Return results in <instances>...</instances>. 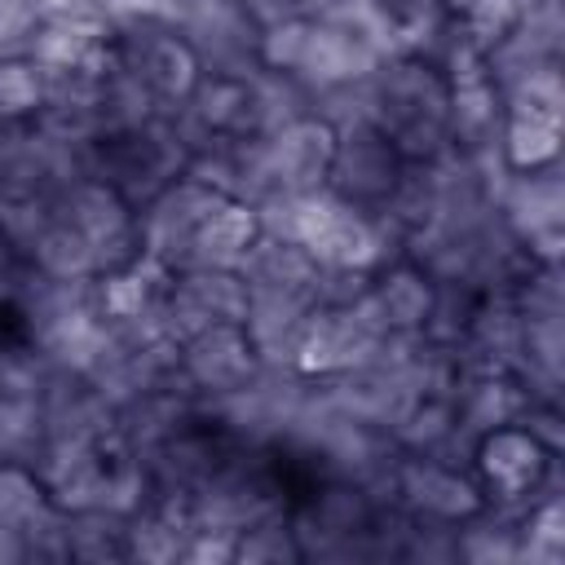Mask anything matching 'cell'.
<instances>
[{
  "instance_id": "obj_12",
  "label": "cell",
  "mask_w": 565,
  "mask_h": 565,
  "mask_svg": "<svg viewBox=\"0 0 565 565\" xmlns=\"http://www.w3.org/2000/svg\"><path fill=\"white\" fill-rule=\"evenodd\" d=\"M402 154L397 146L371 124V119H358V124H344L335 128V154H331V172H327V190L353 207H384V199L393 194L397 185V172H402Z\"/></svg>"
},
{
  "instance_id": "obj_46",
  "label": "cell",
  "mask_w": 565,
  "mask_h": 565,
  "mask_svg": "<svg viewBox=\"0 0 565 565\" xmlns=\"http://www.w3.org/2000/svg\"><path fill=\"white\" fill-rule=\"evenodd\" d=\"M181 565H234V534L190 530V539L181 547Z\"/></svg>"
},
{
  "instance_id": "obj_20",
  "label": "cell",
  "mask_w": 565,
  "mask_h": 565,
  "mask_svg": "<svg viewBox=\"0 0 565 565\" xmlns=\"http://www.w3.org/2000/svg\"><path fill=\"white\" fill-rule=\"evenodd\" d=\"M375 313L384 318L388 331L397 335H424L428 327V313H433V300H437V282L411 260V256H397L388 265H380L371 274V287H366Z\"/></svg>"
},
{
  "instance_id": "obj_27",
  "label": "cell",
  "mask_w": 565,
  "mask_h": 565,
  "mask_svg": "<svg viewBox=\"0 0 565 565\" xmlns=\"http://www.w3.org/2000/svg\"><path fill=\"white\" fill-rule=\"evenodd\" d=\"M102 44H106V26L102 22L40 18L35 31H31V40H26V57L40 71H71V66H84Z\"/></svg>"
},
{
  "instance_id": "obj_24",
  "label": "cell",
  "mask_w": 565,
  "mask_h": 565,
  "mask_svg": "<svg viewBox=\"0 0 565 565\" xmlns=\"http://www.w3.org/2000/svg\"><path fill=\"white\" fill-rule=\"evenodd\" d=\"M318 305L305 296H282V291H247V313H243V331L252 335L260 362L274 366H291L296 340L309 322Z\"/></svg>"
},
{
  "instance_id": "obj_50",
  "label": "cell",
  "mask_w": 565,
  "mask_h": 565,
  "mask_svg": "<svg viewBox=\"0 0 565 565\" xmlns=\"http://www.w3.org/2000/svg\"><path fill=\"white\" fill-rule=\"evenodd\" d=\"M384 9H388V18H397V13H406V9H415L419 0H380Z\"/></svg>"
},
{
  "instance_id": "obj_30",
  "label": "cell",
  "mask_w": 565,
  "mask_h": 565,
  "mask_svg": "<svg viewBox=\"0 0 565 565\" xmlns=\"http://www.w3.org/2000/svg\"><path fill=\"white\" fill-rule=\"evenodd\" d=\"M66 561H79V565L128 561V516L110 508L66 512Z\"/></svg>"
},
{
  "instance_id": "obj_3",
  "label": "cell",
  "mask_w": 565,
  "mask_h": 565,
  "mask_svg": "<svg viewBox=\"0 0 565 565\" xmlns=\"http://www.w3.org/2000/svg\"><path fill=\"white\" fill-rule=\"evenodd\" d=\"M309 375H300L296 366H274V362H260V371L234 388V393H221L212 402H199V415L225 433L230 441L238 446H260V450H278V441L287 437V424L296 415V406L305 402L309 393Z\"/></svg>"
},
{
  "instance_id": "obj_21",
  "label": "cell",
  "mask_w": 565,
  "mask_h": 565,
  "mask_svg": "<svg viewBox=\"0 0 565 565\" xmlns=\"http://www.w3.org/2000/svg\"><path fill=\"white\" fill-rule=\"evenodd\" d=\"M503 97L499 88L477 75L450 84L446 102V137L455 154H499V132H503Z\"/></svg>"
},
{
  "instance_id": "obj_34",
  "label": "cell",
  "mask_w": 565,
  "mask_h": 565,
  "mask_svg": "<svg viewBox=\"0 0 565 565\" xmlns=\"http://www.w3.org/2000/svg\"><path fill=\"white\" fill-rule=\"evenodd\" d=\"M565 556V503L543 494L521 512V561L516 565H561Z\"/></svg>"
},
{
  "instance_id": "obj_42",
  "label": "cell",
  "mask_w": 565,
  "mask_h": 565,
  "mask_svg": "<svg viewBox=\"0 0 565 565\" xmlns=\"http://www.w3.org/2000/svg\"><path fill=\"white\" fill-rule=\"evenodd\" d=\"M40 406L0 402V459H35L40 450Z\"/></svg>"
},
{
  "instance_id": "obj_2",
  "label": "cell",
  "mask_w": 565,
  "mask_h": 565,
  "mask_svg": "<svg viewBox=\"0 0 565 565\" xmlns=\"http://www.w3.org/2000/svg\"><path fill=\"white\" fill-rule=\"evenodd\" d=\"M468 472L490 508L525 512L543 494H561V455L547 450L525 424H499L472 441Z\"/></svg>"
},
{
  "instance_id": "obj_33",
  "label": "cell",
  "mask_w": 565,
  "mask_h": 565,
  "mask_svg": "<svg viewBox=\"0 0 565 565\" xmlns=\"http://www.w3.org/2000/svg\"><path fill=\"white\" fill-rule=\"evenodd\" d=\"M53 508V494L35 463L26 459H0V521L13 530H26Z\"/></svg>"
},
{
  "instance_id": "obj_48",
  "label": "cell",
  "mask_w": 565,
  "mask_h": 565,
  "mask_svg": "<svg viewBox=\"0 0 565 565\" xmlns=\"http://www.w3.org/2000/svg\"><path fill=\"white\" fill-rule=\"evenodd\" d=\"M0 565H26V539L4 521H0Z\"/></svg>"
},
{
  "instance_id": "obj_47",
  "label": "cell",
  "mask_w": 565,
  "mask_h": 565,
  "mask_svg": "<svg viewBox=\"0 0 565 565\" xmlns=\"http://www.w3.org/2000/svg\"><path fill=\"white\" fill-rule=\"evenodd\" d=\"M40 18H84V22H102L97 18V0H35Z\"/></svg>"
},
{
  "instance_id": "obj_7",
  "label": "cell",
  "mask_w": 565,
  "mask_h": 565,
  "mask_svg": "<svg viewBox=\"0 0 565 565\" xmlns=\"http://www.w3.org/2000/svg\"><path fill=\"white\" fill-rule=\"evenodd\" d=\"M53 212L62 221H71L79 234H88V243L97 247V278L115 274L141 256L137 207L97 172H84V177L66 181L62 190H53Z\"/></svg>"
},
{
  "instance_id": "obj_11",
  "label": "cell",
  "mask_w": 565,
  "mask_h": 565,
  "mask_svg": "<svg viewBox=\"0 0 565 565\" xmlns=\"http://www.w3.org/2000/svg\"><path fill=\"white\" fill-rule=\"evenodd\" d=\"M260 371V353L243 322H212L181 340L177 349V380L194 402H212L221 393L243 388Z\"/></svg>"
},
{
  "instance_id": "obj_35",
  "label": "cell",
  "mask_w": 565,
  "mask_h": 565,
  "mask_svg": "<svg viewBox=\"0 0 565 565\" xmlns=\"http://www.w3.org/2000/svg\"><path fill=\"white\" fill-rule=\"evenodd\" d=\"M291 561H305L291 530V508L260 516L234 539V565H291Z\"/></svg>"
},
{
  "instance_id": "obj_31",
  "label": "cell",
  "mask_w": 565,
  "mask_h": 565,
  "mask_svg": "<svg viewBox=\"0 0 565 565\" xmlns=\"http://www.w3.org/2000/svg\"><path fill=\"white\" fill-rule=\"evenodd\" d=\"M26 265L44 278H62V282H88L97 278V247L88 243V234H79L71 221L53 216V225L40 234V243L31 247Z\"/></svg>"
},
{
  "instance_id": "obj_43",
  "label": "cell",
  "mask_w": 565,
  "mask_h": 565,
  "mask_svg": "<svg viewBox=\"0 0 565 565\" xmlns=\"http://www.w3.org/2000/svg\"><path fill=\"white\" fill-rule=\"evenodd\" d=\"M172 9H177V0H97V18H102L106 35L137 26V22H172Z\"/></svg>"
},
{
  "instance_id": "obj_1",
  "label": "cell",
  "mask_w": 565,
  "mask_h": 565,
  "mask_svg": "<svg viewBox=\"0 0 565 565\" xmlns=\"http://www.w3.org/2000/svg\"><path fill=\"white\" fill-rule=\"evenodd\" d=\"M371 124L397 146V154L411 159H441L450 150L446 137V102L450 79L415 57V53H388L371 71Z\"/></svg>"
},
{
  "instance_id": "obj_4",
  "label": "cell",
  "mask_w": 565,
  "mask_h": 565,
  "mask_svg": "<svg viewBox=\"0 0 565 565\" xmlns=\"http://www.w3.org/2000/svg\"><path fill=\"white\" fill-rule=\"evenodd\" d=\"M190 163V146L172 124V110L137 132H110L93 146V172L110 181L132 207H141L154 190L181 177Z\"/></svg>"
},
{
  "instance_id": "obj_40",
  "label": "cell",
  "mask_w": 565,
  "mask_h": 565,
  "mask_svg": "<svg viewBox=\"0 0 565 565\" xmlns=\"http://www.w3.org/2000/svg\"><path fill=\"white\" fill-rule=\"evenodd\" d=\"M450 9L459 18L463 35L486 53L499 35H508L521 22V13L530 9V0H455Z\"/></svg>"
},
{
  "instance_id": "obj_5",
  "label": "cell",
  "mask_w": 565,
  "mask_h": 565,
  "mask_svg": "<svg viewBox=\"0 0 565 565\" xmlns=\"http://www.w3.org/2000/svg\"><path fill=\"white\" fill-rule=\"evenodd\" d=\"M172 26L194 49L203 75L252 79L260 71V22L243 0H177Z\"/></svg>"
},
{
  "instance_id": "obj_49",
  "label": "cell",
  "mask_w": 565,
  "mask_h": 565,
  "mask_svg": "<svg viewBox=\"0 0 565 565\" xmlns=\"http://www.w3.org/2000/svg\"><path fill=\"white\" fill-rule=\"evenodd\" d=\"M243 4L252 9L256 22H274V18H282V13H296V9H300V0H243Z\"/></svg>"
},
{
  "instance_id": "obj_39",
  "label": "cell",
  "mask_w": 565,
  "mask_h": 565,
  "mask_svg": "<svg viewBox=\"0 0 565 565\" xmlns=\"http://www.w3.org/2000/svg\"><path fill=\"white\" fill-rule=\"evenodd\" d=\"M309 13H282L274 22H260V71H282V75H296L300 57H305V44H309Z\"/></svg>"
},
{
  "instance_id": "obj_32",
  "label": "cell",
  "mask_w": 565,
  "mask_h": 565,
  "mask_svg": "<svg viewBox=\"0 0 565 565\" xmlns=\"http://www.w3.org/2000/svg\"><path fill=\"white\" fill-rule=\"evenodd\" d=\"M499 159H503L508 172H534V168H552V163H561V119L503 115Z\"/></svg>"
},
{
  "instance_id": "obj_41",
  "label": "cell",
  "mask_w": 565,
  "mask_h": 565,
  "mask_svg": "<svg viewBox=\"0 0 565 565\" xmlns=\"http://www.w3.org/2000/svg\"><path fill=\"white\" fill-rule=\"evenodd\" d=\"M397 561H411V565H459L455 525H446V521H424V516H406Z\"/></svg>"
},
{
  "instance_id": "obj_23",
  "label": "cell",
  "mask_w": 565,
  "mask_h": 565,
  "mask_svg": "<svg viewBox=\"0 0 565 565\" xmlns=\"http://www.w3.org/2000/svg\"><path fill=\"white\" fill-rule=\"evenodd\" d=\"M450 402H455L459 428L477 441L481 433H490L499 424H516L530 397L512 371H463Z\"/></svg>"
},
{
  "instance_id": "obj_37",
  "label": "cell",
  "mask_w": 565,
  "mask_h": 565,
  "mask_svg": "<svg viewBox=\"0 0 565 565\" xmlns=\"http://www.w3.org/2000/svg\"><path fill=\"white\" fill-rule=\"evenodd\" d=\"M53 194H13L0 199V238L9 243V252L18 260L31 256V247L40 243V234L53 225Z\"/></svg>"
},
{
  "instance_id": "obj_38",
  "label": "cell",
  "mask_w": 565,
  "mask_h": 565,
  "mask_svg": "<svg viewBox=\"0 0 565 565\" xmlns=\"http://www.w3.org/2000/svg\"><path fill=\"white\" fill-rule=\"evenodd\" d=\"M44 71L26 53L0 57V119H35L44 106Z\"/></svg>"
},
{
  "instance_id": "obj_15",
  "label": "cell",
  "mask_w": 565,
  "mask_h": 565,
  "mask_svg": "<svg viewBox=\"0 0 565 565\" xmlns=\"http://www.w3.org/2000/svg\"><path fill=\"white\" fill-rule=\"evenodd\" d=\"M40 441H110L115 437V406L110 397L75 371H49L40 393Z\"/></svg>"
},
{
  "instance_id": "obj_14",
  "label": "cell",
  "mask_w": 565,
  "mask_h": 565,
  "mask_svg": "<svg viewBox=\"0 0 565 565\" xmlns=\"http://www.w3.org/2000/svg\"><path fill=\"white\" fill-rule=\"evenodd\" d=\"M393 503L406 516L459 525V521H468L472 512L486 508V494H481V486H477V477L468 468L441 463L433 455H397Z\"/></svg>"
},
{
  "instance_id": "obj_16",
  "label": "cell",
  "mask_w": 565,
  "mask_h": 565,
  "mask_svg": "<svg viewBox=\"0 0 565 565\" xmlns=\"http://www.w3.org/2000/svg\"><path fill=\"white\" fill-rule=\"evenodd\" d=\"M230 437L216 433L203 415L194 424H185L181 433H172L168 441H159L146 459V472H150V486L154 494H194L230 455Z\"/></svg>"
},
{
  "instance_id": "obj_18",
  "label": "cell",
  "mask_w": 565,
  "mask_h": 565,
  "mask_svg": "<svg viewBox=\"0 0 565 565\" xmlns=\"http://www.w3.org/2000/svg\"><path fill=\"white\" fill-rule=\"evenodd\" d=\"M194 419H199V402L181 384H159V388H146V393L128 397L124 406H115L110 441L132 455H150L159 441H168L172 433H181Z\"/></svg>"
},
{
  "instance_id": "obj_44",
  "label": "cell",
  "mask_w": 565,
  "mask_h": 565,
  "mask_svg": "<svg viewBox=\"0 0 565 565\" xmlns=\"http://www.w3.org/2000/svg\"><path fill=\"white\" fill-rule=\"evenodd\" d=\"M35 22H40L35 0H0V57L26 53V40H31Z\"/></svg>"
},
{
  "instance_id": "obj_9",
  "label": "cell",
  "mask_w": 565,
  "mask_h": 565,
  "mask_svg": "<svg viewBox=\"0 0 565 565\" xmlns=\"http://www.w3.org/2000/svg\"><path fill=\"white\" fill-rule=\"evenodd\" d=\"M106 40H110L115 62L128 75H137L159 97L163 110H177L194 93V84L203 75L194 49L181 40V31L172 22H137V26L110 31Z\"/></svg>"
},
{
  "instance_id": "obj_13",
  "label": "cell",
  "mask_w": 565,
  "mask_h": 565,
  "mask_svg": "<svg viewBox=\"0 0 565 565\" xmlns=\"http://www.w3.org/2000/svg\"><path fill=\"white\" fill-rule=\"evenodd\" d=\"M163 331L181 344L185 335L212 327V322H243L247 313V287L238 269H212V265H185L168 274L163 287Z\"/></svg>"
},
{
  "instance_id": "obj_22",
  "label": "cell",
  "mask_w": 565,
  "mask_h": 565,
  "mask_svg": "<svg viewBox=\"0 0 565 565\" xmlns=\"http://www.w3.org/2000/svg\"><path fill=\"white\" fill-rule=\"evenodd\" d=\"M318 269L322 265L313 260L309 247H300L296 238H269V234H260L238 260V278L247 291H282V296H305V300H313L318 291Z\"/></svg>"
},
{
  "instance_id": "obj_17",
  "label": "cell",
  "mask_w": 565,
  "mask_h": 565,
  "mask_svg": "<svg viewBox=\"0 0 565 565\" xmlns=\"http://www.w3.org/2000/svg\"><path fill=\"white\" fill-rule=\"evenodd\" d=\"M265 146H269V163H274L278 190L309 194V190L327 185L331 154H335V128L327 119L305 115V119L278 128L274 137H265Z\"/></svg>"
},
{
  "instance_id": "obj_8",
  "label": "cell",
  "mask_w": 565,
  "mask_h": 565,
  "mask_svg": "<svg viewBox=\"0 0 565 565\" xmlns=\"http://www.w3.org/2000/svg\"><path fill=\"white\" fill-rule=\"evenodd\" d=\"M221 203H225V194H216L212 185H203V181H194L185 172L172 177L163 190H154L137 207V243H141V256L154 260V265H163L168 274L172 269H185L203 221Z\"/></svg>"
},
{
  "instance_id": "obj_19",
  "label": "cell",
  "mask_w": 565,
  "mask_h": 565,
  "mask_svg": "<svg viewBox=\"0 0 565 565\" xmlns=\"http://www.w3.org/2000/svg\"><path fill=\"white\" fill-rule=\"evenodd\" d=\"M309 22H313V18H309ZM380 57H384V53H380L366 35L344 31V26L313 22L309 44H305V57H300V66H296V79H300V84L309 88V97H313V93H322V88H331V84H349V79L371 75Z\"/></svg>"
},
{
  "instance_id": "obj_6",
  "label": "cell",
  "mask_w": 565,
  "mask_h": 565,
  "mask_svg": "<svg viewBox=\"0 0 565 565\" xmlns=\"http://www.w3.org/2000/svg\"><path fill=\"white\" fill-rule=\"evenodd\" d=\"M494 216L521 243L525 260L561 265V234H565V172L561 163L534 172H503L494 190Z\"/></svg>"
},
{
  "instance_id": "obj_28",
  "label": "cell",
  "mask_w": 565,
  "mask_h": 565,
  "mask_svg": "<svg viewBox=\"0 0 565 565\" xmlns=\"http://www.w3.org/2000/svg\"><path fill=\"white\" fill-rule=\"evenodd\" d=\"M455 547L463 565H516L521 561V516L503 508H481L455 525Z\"/></svg>"
},
{
  "instance_id": "obj_45",
  "label": "cell",
  "mask_w": 565,
  "mask_h": 565,
  "mask_svg": "<svg viewBox=\"0 0 565 565\" xmlns=\"http://www.w3.org/2000/svg\"><path fill=\"white\" fill-rule=\"evenodd\" d=\"M516 424H525L547 450H556V455L565 450V411H561V402H525Z\"/></svg>"
},
{
  "instance_id": "obj_26",
  "label": "cell",
  "mask_w": 565,
  "mask_h": 565,
  "mask_svg": "<svg viewBox=\"0 0 565 565\" xmlns=\"http://www.w3.org/2000/svg\"><path fill=\"white\" fill-rule=\"evenodd\" d=\"M260 238V225H256V212L252 203H238V199H225L199 230L194 238V252H190V265H212V269H238V260L247 256V247Z\"/></svg>"
},
{
  "instance_id": "obj_36",
  "label": "cell",
  "mask_w": 565,
  "mask_h": 565,
  "mask_svg": "<svg viewBox=\"0 0 565 565\" xmlns=\"http://www.w3.org/2000/svg\"><path fill=\"white\" fill-rule=\"evenodd\" d=\"M53 362L22 335H9L0 340V402H26L35 406L40 393H44V380H49Z\"/></svg>"
},
{
  "instance_id": "obj_25",
  "label": "cell",
  "mask_w": 565,
  "mask_h": 565,
  "mask_svg": "<svg viewBox=\"0 0 565 565\" xmlns=\"http://www.w3.org/2000/svg\"><path fill=\"white\" fill-rule=\"evenodd\" d=\"M305 115H313V97L296 75L256 71L247 79V137H274Z\"/></svg>"
},
{
  "instance_id": "obj_29",
  "label": "cell",
  "mask_w": 565,
  "mask_h": 565,
  "mask_svg": "<svg viewBox=\"0 0 565 565\" xmlns=\"http://www.w3.org/2000/svg\"><path fill=\"white\" fill-rule=\"evenodd\" d=\"M159 115H168V110L159 106V97H154L137 75H128V71L115 62V53H110V66H106L102 93H97V124H102V137H110V132H137V128L154 124Z\"/></svg>"
},
{
  "instance_id": "obj_10",
  "label": "cell",
  "mask_w": 565,
  "mask_h": 565,
  "mask_svg": "<svg viewBox=\"0 0 565 565\" xmlns=\"http://www.w3.org/2000/svg\"><path fill=\"white\" fill-rule=\"evenodd\" d=\"M384 335H388V327L375 313L371 296H362L344 309H313L296 340L291 366L309 380H331V375L358 366Z\"/></svg>"
}]
</instances>
